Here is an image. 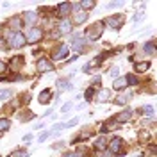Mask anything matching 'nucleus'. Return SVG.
Returning a JSON list of instances; mask_svg holds the SVG:
<instances>
[{
	"mask_svg": "<svg viewBox=\"0 0 157 157\" xmlns=\"http://www.w3.org/2000/svg\"><path fill=\"white\" fill-rule=\"evenodd\" d=\"M41 38H43V30L36 29V27H32V29L29 30V34H27V41H29V43H36V41H39Z\"/></svg>",
	"mask_w": 157,
	"mask_h": 157,
	"instance_id": "1",
	"label": "nucleus"
},
{
	"mask_svg": "<svg viewBox=\"0 0 157 157\" xmlns=\"http://www.w3.org/2000/svg\"><path fill=\"white\" fill-rule=\"evenodd\" d=\"M23 45H25V38H23L20 32H16V34L11 36V47H14V48H21Z\"/></svg>",
	"mask_w": 157,
	"mask_h": 157,
	"instance_id": "2",
	"label": "nucleus"
},
{
	"mask_svg": "<svg viewBox=\"0 0 157 157\" xmlns=\"http://www.w3.org/2000/svg\"><path fill=\"white\" fill-rule=\"evenodd\" d=\"M38 70H39V71H52V70H54V66L50 64L48 61H45V59H41V61L38 63Z\"/></svg>",
	"mask_w": 157,
	"mask_h": 157,
	"instance_id": "3",
	"label": "nucleus"
},
{
	"mask_svg": "<svg viewBox=\"0 0 157 157\" xmlns=\"http://www.w3.org/2000/svg\"><path fill=\"white\" fill-rule=\"evenodd\" d=\"M71 30V23H70L68 20H63L61 23H59V34H66Z\"/></svg>",
	"mask_w": 157,
	"mask_h": 157,
	"instance_id": "4",
	"label": "nucleus"
},
{
	"mask_svg": "<svg viewBox=\"0 0 157 157\" xmlns=\"http://www.w3.org/2000/svg\"><path fill=\"white\" fill-rule=\"evenodd\" d=\"M121 141H123V139H120V137H114V139L111 141V152H113V154H114V152H120Z\"/></svg>",
	"mask_w": 157,
	"mask_h": 157,
	"instance_id": "5",
	"label": "nucleus"
},
{
	"mask_svg": "<svg viewBox=\"0 0 157 157\" xmlns=\"http://www.w3.org/2000/svg\"><path fill=\"white\" fill-rule=\"evenodd\" d=\"M86 18H88V13H86V11H78L73 20H75V23H84Z\"/></svg>",
	"mask_w": 157,
	"mask_h": 157,
	"instance_id": "6",
	"label": "nucleus"
},
{
	"mask_svg": "<svg viewBox=\"0 0 157 157\" xmlns=\"http://www.w3.org/2000/svg\"><path fill=\"white\" fill-rule=\"evenodd\" d=\"M70 7H71L70 4H61V6L57 7V14H59V16H66V14H68V11H70Z\"/></svg>",
	"mask_w": 157,
	"mask_h": 157,
	"instance_id": "7",
	"label": "nucleus"
},
{
	"mask_svg": "<svg viewBox=\"0 0 157 157\" xmlns=\"http://www.w3.org/2000/svg\"><path fill=\"white\" fill-rule=\"evenodd\" d=\"M66 56H68V47H66V45H61L57 56H54V57L56 59H66Z\"/></svg>",
	"mask_w": 157,
	"mask_h": 157,
	"instance_id": "8",
	"label": "nucleus"
},
{
	"mask_svg": "<svg viewBox=\"0 0 157 157\" xmlns=\"http://www.w3.org/2000/svg\"><path fill=\"white\" fill-rule=\"evenodd\" d=\"M125 86H127V78L125 77L116 78V80H114V89H123Z\"/></svg>",
	"mask_w": 157,
	"mask_h": 157,
	"instance_id": "9",
	"label": "nucleus"
},
{
	"mask_svg": "<svg viewBox=\"0 0 157 157\" xmlns=\"http://www.w3.org/2000/svg\"><path fill=\"white\" fill-rule=\"evenodd\" d=\"M132 118V111H123L121 114H118V121H127V120H130Z\"/></svg>",
	"mask_w": 157,
	"mask_h": 157,
	"instance_id": "10",
	"label": "nucleus"
},
{
	"mask_svg": "<svg viewBox=\"0 0 157 157\" xmlns=\"http://www.w3.org/2000/svg\"><path fill=\"white\" fill-rule=\"evenodd\" d=\"M148 66H150L148 63H137V64H136V71L143 73V71H147V70H148Z\"/></svg>",
	"mask_w": 157,
	"mask_h": 157,
	"instance_id": "11",
	"label": "nucleus"
},
{
	"mask_svg": "<svg viewBox=\"0 0 157 157\" xmlns=\"http://www.w3.org/2000/svg\"><path fill=\"white\" fill-rule=\"evenodd\" d=\"M9 97H13V91L11 89H2L0 91V100H7Z\"/></svg>",
	"mask_w": 157,
	"mask_h": 157,
	"instance_id": "12",
	"label": "nucleus"
},
{
	"mask_svg": "<svg viewBox=\"0 0 157 157\" xmlns=\"http://www.w3.org/2000/svg\"><path fill=\"white\" fill-rule=\"evenodd\" d=\"M145 52H148V54H154V52H155V43H154V41L147 43V45H145Z\"/></svg>",
	"mask_w": 157,
	"mask_h": 157,
	"instance_id": "13",
	"label": "nucleus"
},
{
	"mask_svg": "<svg viewBox=\"0 0 157 157\" xmlns=\"http://www.w3.org/2000/svg\"><path fill=\"white\" fill-rule=\"evenodd\" d=\"M48 97H50V91H48V89H45V91L41 93V97H39V102H41V104L48 102Z\"/></svg>",
	"mask_w": 157,
	"mask_h": 157,
	"instance_id": "14",
	"label": "nucleus"
},
{
	"mask_svg": "<svg viewBox=\"0 0 157 157\" xmlns=\"http://www.w3.org/2000/svg\"><path fill=\"white\" fill-rule=\"evenodd\" d=\"M105 145H107V143H105V137H98L97 143H95V147L97 148H105Z\"/></svg>",
	"mask_w": 157,
	"mask_h": 157,
	"instance_id": "15",
	"label": "nucleus"
},
{
	"mask_svg": "<svg viewBox=\"0 0 157 157\" xmlns=\"http://www.w3.org/2000/svg\"><path fill=\"white\" fill-rule=\"evenodd\" d=\"M11 121L9 120H0V130H6V128H9Z\"/></svg>",
	"mask_w": 157,
	"mask_h": 157,
	"instance_id": "16",
	"label": "nucleus"
},
{
	"mask_svg": "<svg viewBox=\"0 0 157 157\" xmlns=\"http://www.w3.org/2000/svg\"><path fill=\"white\" fill-rule=\"evenodd\" d=\"M98 97H100V100H102V102H104V100H107V98H109V91H107V89H102Z\"/></svg>",
	"mask_w": 157,
	"mask_h": 157,
	"instance_id": "17",
	"label": "nucleus"
},
{
	"mask_svg": "<svg viewBox=\"0 0 157 157\" xmlns=\"http://www.w3.org/2000/svg\"><path fill=\"white\" fill-rule=\"evenodd\" d=\"M25 20H27V21H34V20H36V14L27 11V13H25Z\"/></svg>",
	"mask_w": 157,
	"mask_h": 157,
	"instance_id": "18",
	"label": "nucleus"
},
{
	"mask_svg": "<svg viewBox=\"0 0 157 157\" xmlns=\"http://www.w3.org/2000/svg\"><path fill=\"white\" fill-rule=\"evenodd\" d=\"M143 111H145V114H148V116H152V114H154V107H152V105H145Z\"/></svg>",
	"mask_w": 157,
	"mask_h": 157,
	"instance_id": "19",
	"label": "nucleus"
},
{
	"mask_svg": "<svg viewBox=\"0 0 157 157\" xmlns=\"http://www.w3.org/2000/svg\"><path fill=\"white\" fill-rule=\"evenodd\" d=\"M77 118H73V120H71V121H68V123H64V128H68V127H73V125H77Z\"/></svg>",
	"mask_w": 157,
	"mask_h": 157,
	"instance_id": "20",
	"label": "nucleus"
},
{
	"mask_svg": "<svg viewBox=\"0 0 157 157\" xmlns=\"http://www.w3.org/2000/svg\"><path fill=\"white\" fill-rule=\"evenodd\" d=\"M82 7H86V9H91V7H95V2H82Z\"/></svg>",
	"mask_w": 157,
	"mask_h": 157,
	"instance_id": "21",
	"label": "nucleus"
},
{
	"mask_svg": "<svg viewBox=\"0 0 157 157\" xmlns=\"http://www.w3.org/2000/svg\"><path fill=\"white\" fill-rule=\"evenodd\" d=\"M116 102L120 104V105H125V104H127V97H118Z\"/></svg>",
	"mask_w": 157,
	"mask_h": 157,
	"instance_id": "22",
	"label": "nucleus"
},
{
	"mask_svg": "<svg viewBox=\"0 0 157 157\" xmlns=\"http://www.w3.org/2000/svg\"><path fill=\"white\" fill-rule=\"evenodd\" d=\"M25 155H27L25 150H18V152H14V157H25Z\"/></svg>",
	"mask_w": 157,
	"mask_h": 157,
	"instance_id": "23",
	"label": "nucleus"
},
{
	"mask_svg": "<svg viewBox=\"0 0 157 157\" xmlns=\"http://www.w3.org/2000/svg\"><path fill=\"white\" fill-rule=\"evenodd\" d=\"M93 93H95V91H93V88H89L88 91H86V100H91V97H93Z\"/></svg>",
	"mask_w": 157,
	"mask_h": 157,
	"instance_id": "24",
	"label": "nucleus"
},
{
	"mask_svg": "<svg viewBox=\"0 0 157 157\" xmlns=\"http://www.w3.org/2000/svg\"><path fill=\"white\" fill-rule=\"evenodd\" d=\"M118 75H120V70H118V68L111 70V77H118Z\"/></svg>",
	"mask_w": 157,
	"mask_h": 157,
	"instance_id": "25",
	"label": "nucleus"
},
{
	"mask_svg": "<svg viewBox=\"0 0 157 157\" xmlns=\"http://www.w3.org/2000/svg\"><path fill=\"white\" fill-rule=\"evenodd\" d=\"M48 136H50V132H45V134H41V136H39V141H45V139H47Z\"/></svg>",
	"mask_w": 157,
	"mask_h": 157,
	"instance_id": "26",
	"label": "nucleus"
},
{
	"mask_svg": "<svg viewBox=\"0 0 157 157\" xmlns=\"http://www.w3.org/2000/svg\"><path fill=\"white\" fill-rule=\"evenodd\" d=\"M23 141H25V143H30V141H32V134H27V136L23 137Z\"/></svg>",
	"mask_w": 157,
	"mask_h": 157,
	"instance_id": "27",
	"label": "nucleus"
},
{
	"mask_svg": "<svg viewBox=\"0 0 157 157\" xmlns=\"http://www.w3.org/2000/svg\"><path fill=\"white\" fill-rule=\"evenodd\" d=\"M120 6H121V2H111L109 4V7H120Z\"/></svg>",
	"mask_w": 157,
	"mask_h": 157,
	"instance_id": "28",
	"label": "nucleus"
},
{
	"mask_svg": "<svg viewBox=\"0 0 157 157\" xmlns=\"http://www.w3.org/2000/svg\"><path fill=\"white\" fill-rule=\"evenodd\" d=\"M100 157H114V154H113V152H104Z\"/></svg>",
	"mask_w": 157,
	"mask_h": 157,
	"instance_id": "29",
	"label": "nucleus"
},
{
	"mask_svg": "<svg viewBox=\"0 0 157 157\" xmlns=\"http://www.w3.org/2000/svg\"><path fill=\"white\" fill-rule=\"evenodd\" d=\"M71 107V104H66V105H64V107H63V113H68V109Z\"/></svg>",
	"mask_w": 157,
	"mask_h": 157,
	"instance_id": "30",
	"label": "nucleus"
},
{
	"mask_svg": "<svg viewBox=\"0 0 157 157\" xmlns=\"http://www.w3.org/2000/svg\"><path fill=\"white\" fill-rule=\"evenodd\" d=\"M4 70H6V64H4V63L0 61V71H4Z\"/></svg>",
	"mask_w": 157,
	"mask_h": 157,
	"instance_id": "31",
	"label": "nucleus"
},
{
	"mask_svg": "<svg viewBox=\"0 0 157 157\" xmlns=\"http://www.w3.org/2000/svg\"><path fill=\"white\" fill-rule=\"evenodd\" d=\"M68 157H78V155H77V154H70Z\"/></svg>",
	"mask_w": 157,
	"mask_h": 157,
	"instance_id": "32",
	"label": "nucleus"
}]
</instances>
